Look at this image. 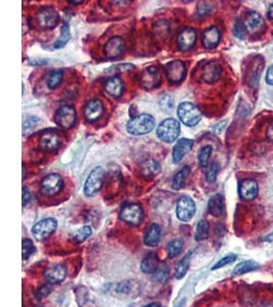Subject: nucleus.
Instances as JSON below:
<instances>
[{"mask_svg": "<svg viewBox=\"0 0 273 307\" xmlns=\"http://www.w3.org/2000/svg\"><path fill=\"white\" fill-rule=\"evenodd\" d=\"M60 16L58 12L51 7L42 8L37 14V22L40 28L44 30H50L58 26Z\"/></svg>", "mask_w": 273, "mask_h": 307, "instance_id": "8", "label": "nucleus"}, {"mask_svg": "<svg viewBox=\"0 0 273 307\" xmlns=\"http://www.w3.org/2000/svg\"><path fill=\"white\" fill-rule=\"evenodd\" d=\"M236 259H237V256H236V255H228V256H225V257H223L221 260H219V261L212 267V270L215 271V270H218V268H221V267H223V266H226V265H228V264H230V263H232V262H235Z\"/></svg>", "mask_w": 273, "mask_h": 307, "instance_id": "39", "label": "nucleus"}, {"mask_svg": "<svg viewBox=\"0 0 273 307\" xmlns=\"http://www.w3.org/2000/svg\"><path fill=\"white\" fill-rule=\"evenodd\" d=\"M125 48V42L121 37H112L104 46V55L107 59H117L122 56Z\"/></svg>", "mask_w": 273, "mask_h": 307, "instance_id": "14", "label": "nucleus"}, {"mask_svg": "<svg viewBox=\"0 0 273 307\" xmlns=\"http://www.w3.org/2000/svg\"><path fill=\"white\" fill-rule=\"evenodd\" d=\"M159 105L161 107L162 110L166 111V112H170L171 109H173V105H174V99L171 95L169 94H165L162 95L160 100H159Z\"/></svg>", "mask_w": 273, "mask_h": 307, "instance_id": "38", "label": "nucleus"}, {"mask_svg": "<svg viewBox=\"0 0 273 307\" xmlns=\"http://www.w3.org/2000/svg\"><path fill=\"white\" fill-rule=\"evenodd\" d=\"M37 122H38V120H37V118H34V117H29V118H27L25 121H24V133L25 132H27V130L28 129H30V128H34V126H36V124H37Z\"/></svg>", "mask_w": 273, "mask_h": 307, "instance_id": "44", "label": "nucleus"}, {"mask_svg": "<svg viewBox=\"0 0 273 307\" xmlns=\"http://www.w3.org/2000/svg\"><path fill=\"white\" fill-rule=\"evenodd\" d=\"M66 276H67V268L63 264H58L48 267L44 273L45 280L49 284L61 283L66 279Z\"/></svg>", "mask_w": 273, "mask_h": 307, "instance_id": "19", "label": "nucleus"}, {"mask_svg": "<svg viewBox=\"0 0 273 307\" xmlns=\"http://www.w3.org/2000/svg\"><path fill=\"white\" fill-rule=\"evenodd\" d=\"M194 213H196V204H194L193 200L187 196L181 197L176 206V214L178 219L187 222L193 217Z\"/></svg>", "mask_w": 273, "mask_h": 307, "instance_id": "12", "label": "nucleus"}, {"mask_svg": "<svg viewBox=\"0 0 273 307\" xmlns=\"http://www.w3.org/2000/svg\"><path fill=\"white\" fill-rule=\"evenodd\" d=\"M63 76H64V73H63L62 70L51 71L48 75V78H47V87L49 89L57 88L63 80Z\"/></svg>", "mask_w": 273, "mask_h": 307, "instance_id": "34", "label": "nucleus"}, {"mask_svg": "<svg viewBox=\"0 0 273 307\" xmlns=\"http://www.w3.org/2000/svg\"><path fill=\"white\" fill-rule=\"evenodd\" d=\"M128 307H133V306H128Z\"/></svg>", "mask_w": 273, "mask_h": 307, "instance_id": "52", "label": "nucleus"}, {"mask_svg": "<svg viewBox=\"0 0 273 307\" xmlns=\"http://www.w3.org/2000/svg\"><path fill=\"white\" fill-rule=\"evenodd\" d=\"M168 275H169L168 267L166 265H163L161 268H159L157 273H155V279H157L160 283H164L168 279Z\"/></svg>", "mask_w": 273, "mask_h": 307, "instance_id": "41", "label": "nucleus"}, {"mask_svg": "<svg viewBox=\"0 0 273 307\" xmlns=\"http://www.w3.org/2000/svg\"><path fill=\"white\" fill-rule=\"evenodd\" d=\"M177 115L180 121L188 127L196 126L202 119V113L200 109L191 103H181L177 110Z\"/></svg>", "mask_w": 273, "mask_h": 307, "instance_id": "2", "label": "nucleus"}, {"mask_svg": "<svg viewBox=\"0 0 273 307\" xmlns=\"http://www.w3.org/2000/svg\"><path fill=\"white\" fill-rule=\"evenodd\" d=\"M240 195L247 201L254 200L258 195V182L254 179H246L240 184Z\"/></svg>", "mask_w": 273, "mask_h": 307, "instance_id": "21", "label": "nucleus"}, {"mask_svg": "<svg viewBox=\"0 0 273 307\" xmlns=\"http://www.w3.org/2000/svg\"><path fill=\"white\" fill-rule=\"evenodd\" d=\"M70 4H83L84 2H69Z\"/></svg>", "mask_w": 273, "mask_h": 307, "instance_id": "51", "label": "nucleus"}, {"mask_svg": "<svg viewBox=\"0 0 273 307\" xmlns=\"http://www.w3.org/2000/svg\"><path fill=\"white\" fill-rule=\"evenodd\" d=\"M180 131V123L173 118H167L162 121L158 126L157 135L160 140L167 143H171L178 138Z\"/></svg>", "mask_w": 273, "mask_h": 307, "instance_id": "3", "label": "nucleus"}, {"mask_svg": "<svg viewBox=\"0 0 273 307\" xmlns=\"http://www.w3.org/2000/svg\"><path fill=\"white\" fill-rule=\"evenodd\" d=\"M140 171L144 176H154L161 171V165L155 160H146L141 164Z\"/></svg>", "mask_w": 273, "mask_h": 307, "instance_id": "27", "label": "nucleus"}, {"mask_svg": "<svg viewBox=\"0 0 273 307\" xmlns=\"http://www.w3.org/2000/svg\"><path fill=\"white\" fill-rule=\"evenodd\" d=\"M182 249H183V241L179 240V239L173 240L168 244V247H167L168 256L170 258H174L180 254Z\"/></svg>", "mask_w": 273, "mask_h": 307, "instance_id": "35", "label": "nucleus"}, {"mask_svg": "<svg viewBox=\"0 0 273 307\" xmlns=\"http://www.w3.org/2000/svg\"><path fill=\"white\" fill-rule=\"evenodd\" d=\"M58 227V221L53 218H46L41 221L37 222L33 228H32V234L35 238V240L42 242L46 240L49 236H51Z\"/></svg>", "mask_w": 273, "mask_h": 307, "instance_id": "6", "label": "nucleus"}, {"mask_svg": "<svg viewBox=\"0 0 273 307\" xmlns=\"http://www.w3.org/2000/svg\"><path fill=\"white\" fill-rule=\"evenodd\" d=\"M247 33L249 34H258L262 32L265 28L264 19L258 13H250L244 22Z\"/></svg>", "mask_w": 273, "mask_h": 307, "instance_id": "17", "label": "nucleus"}, {"mask_svg": "<svg viewBox=\"0 0 273 307\" xmlns=\"http://www.w3.org/2000/svg\"><path fill=\"white\" fill-rule=\"evenodd\" d=\"M141 271L144 274H155L159 270V258L157 254L154 253H148L142 260L140 265Z\"/></svg>", "mask_w": 273, "mask_h": 307, "instance_id": "24", "label": "nucleus"}, {"mask_svg": "<svg viewBox=\"0 0 273 307\" xmlns=\"http://www.w3.org/2000/svg\"><path fill=\"white\" fill-rule=\"evenodd\" d=\"M266 136H267V138H268L270 141L273 142V121H272V123L269 125V127H268V129H267Z\"/></svg>", "mask_w": 273, "mask_h": 307, "instance_id": "47", "label": "nucleus"}, {"mask_svg": "<svg viewBox=\"0 0 273 307\" xmlns=\"http://www.w3.org/2000/svg\"><path fill=\"white\" fill-rule=\"evenodd\" d=\"M167 78L172 84L181 83L186 75V67L182 61H172L165 66Z\"/></svg>", "mask_w": 273, "mask_h": 307, "instance_id": "10", "label": "nucleus"}, {"mask_svg": "<svg viewBox=\"0 0 273 307\" xmlns=\"http://www.w3.org/2000/svg\"><path fill=\"white\" fill-rule=\"evenodd\" d=\"M190 264V254H186L177 264L176 272H175V278L177 280H181L186 275Z\"/></svg>", "mask_w": 273, "mask_h": 307, "instance_id": "30", "label": "nucleus"}, {"mask_svg": "<svg viewBox=\"0 0 273 307\" xmlns=\"http://www.w3.org/2000/svg\"><path fill=\"white\" fill-rule=\"evenodd\" d=\"M190 173V168L189 166H184L182 167L173 177V180H172V187L173 189L175 190H179L183 187L184 183H185V180L187 178V176L189 175Z\"/></svg>", "mask_w": 273, "mask_h": 307, "instance_id": "28", "label": "nucleus"}, {"mask_svg": "<svg viewBox=\"0 0 273 307\" xmlns=\"http://www.w3.org/2000/svg\"><path fill=\"white\" fill-rule=\"evenodd\" d=\"M104 108L102 103L97 98H93L84 107V117L88 122H94L102 116Z\"/></svg>", "mask_w": 273, "mask_h": 307, "instance_id": "16", "label": "nucleus"}, {"mask_svg": "<svg viewBox=\"0 0 273 307\" xmlns=\"http://www.w3.org/2000/svg\"><path fill=\"white\" fill-rule=\"evenodd\" d=\"M144 307H162V306H161V304L158 303V302H152V303H149V304L145 305Z\"/></svg>", "mask_w": 273, "mask_h": 307, "instance_id": "48", "label": "nucleus"}, {"mask_svg": "<svg viewBox=\"0 0 273 307\" xmlns=\"http://www.w3.org/2000/svg\"><path fill=\"white\" fill-rule=\"evenodd\" d=\"M71 38V33H70V27H69V24L65 23L62 27V31H61V36L59 37V39L56 41L53 47L56 49H61V48H64L67 43L69 42Z\"/></svg>", "mask_w": 273, "mask_h": 307, "instance_id": "29", "label": "nucleus"}, {"mask_svg": "<svg viewBox=\"0 0 273 307\" xmlns=\"http://www.w3.org/2000/svg\"><path fill=\"white\" fill-rule=\"evenodd\" d=\"M35 251V246L33 242L29 239L23 240V260H27Z\"/></svg>", "mask_w": 273, "mask_h": 307, "instance_id": "37", "label": "nucleus"}, {"mask_svg": "<svg viewBox=\"0 0 273 307\" xmlns=\"http://www.w3.org/2000/svg\"><path fill=\"white\" fill-rule=\"evenodd\" d=\"M193 145V140L189 138H180L177 143L174 145L173 152H172V158L173 163L177 164L179 163L183 157L186 155L187 152L190 151Z\"/></svg>", "mask_w": 273, "mask_h": 307, "instance_id": "18", "label": "nucleus"}, {"mask_svg": "<svg viewBox=\"0 0 273 307\" xmlns=\"http://www.w3.org/2000/svg\"><path fill=\"white\" fill-rule=\"evenodd\" d=\"M266 82L270 85H273V66H271L266 74Z\"/></svg>", "mask_w": 273, "mask_h": 307, "instance_id": "46", "label": "nucleus"}, {"mask_svg": "<svg viewBox=\"0 0 273 307\" xmlns=\"http://www.w3.org/2000/svg\"><path fill=\"white\" fill-rule=\"evenodd\" d=\"M212 146L211 145H205L203 146L200 151H199V155H198V159H199V165L201 168L205 169L208 167V164H209V160H210V157L212 155Z\"/></svg>", "mask_w": 273, "mask_h": 307, "instance_id": "32", "label": "nucleus"}, {"mask_svg": "<svg viewBox=\"0 0 273 307\" xmlns=\"http://www.w3.org/2000/svg\"><path fill=\"white\" fill-rule=\"evenodd\" d=\"M51 290H52V288H51V286H50L49 283H48V284L42 286L40 289H39V290L37 291L36 297H37L38 299H43V298L47 297V296L50 294Z\"/></svg>", "mask_w": 273, "mask_h": 307, "instance_id": "42", "label": "nucleus"}, {"mask_svg": "<svg viewBox=\"0 0 273 307\" xmlns=\"http://www.w3.org/2000/svg\"><path fill=\"white\" fill-rule=\"evenodd\" d=\"M246 33H247V31H246V28H245L244 24L241 23V22H237V24L235 26L236 36L239 37V38H244L246 36Z\"/></svg>", "mask_w": 273, "mask_h": 307, "instance_id": "43", "label": "nucleus"}, {"mask_svg": "<svg viewBox=\"0 0 273 307\" xmlns=\"http://www.w3.org/2000/svg\"><path fill=\"white\" fill-rule=\"evenodd\" d=\"M62 143V136L56 130H47L40 137V147L45 151L54 152L60 149Z\"/></svg>", "mask_w": 273, "mask_h": 307, "instance_id": "13", "label": "nucleus"}, {"mask_svg": "<svg viewBox=\"0 0 273 307\" xmlns=\"http://www.w3.org/2000/svg\"><path fill=\"white\" fill-rule=\"evenodd\" d=\"M161 239V228L158 224H151L145 233L144 244L148 247L157 246Z\"/></svg>", "mask_w": 273, "mask_h": 307, "instance_id": "25", "label": "nucleus"}, {"mask_svg": "<svg viewBox=\"0 0 273 307\" xmlns=\"http://www.w3.org/2000/svg\"><path fill=\"white\" fill-rule=\"evenodd\" d=\"M219 168H220V166H219V164L217 162H214L210 166V168H209V170L207 172V180L209 182H214L216 180L217 174L219 172Z\"/></svg>", "mask_w": 273, "mask_h": 307, "instance_id": "40", "label": "nucleus"}, {"mask_svg": "<svg viewBox=\"0 0 273 307\" xmlns=\"http://www.w3.org/2000/svg\"><path fill=\"white\" fill-rule=\"evenodd\" d=\"M221 75V68L216 63H208L204 68L202 72L203 80L207 83H214L219 79Z\"/></svg>", "mask_w": 273, "mask_h": 307, "instance_id": "23", "label": "nucleus"}, {"mask_svg": "<svg viewBox=\"0 0 273 307\" xmlns=\"http://www.w3.org/2000/svg\"><path fill=\"white\" fill-rule=\"evenodd\" d=\"M103 175L104 171L101 166H96L91 170L84 184V194L86 197H93L100 190L103 183Z\"/></svg>", "mask_w": 273, "mask_h": 307, "instance_id": "4", "label": "nucleus"}, {"mask_svg": "<svg viewBox=\"0 0 273 307\" xmlns=\"http://www.w3.org/2000/svg\"><path fill=\"white\" fill-rule=\"evenodd\" d=\"M125 84L118 76L111 77L104 83V90L113 97H120L124 92Z\"/></svg>", "mask_w": 273, "mask_h": 307, "instance_id": "20", "label": "nucleus"}, {"mask_svg": "<svg viewBox=\"0 0 273 307\" xmlns=\"http://www.w3.org/2000/svg\"><path fill=\"white\" fill-rule=\"evenodd\" d=\"M120 217L122 220L131 225H139L143 220L142 207L139 204L125 205L120 212Z\"/></svg>", "mask_w": 273, "mask_h": 307, "instance_id": "11", "label": "nucleus"}, {"mask_svg": "<svg viewBox=\"0 0 273 307\" xmlns=\"http://www.w3.org/2000/svg\"><path fill=\"white\" fill-rule=\"evenodd\" d=\"M184 304H185V300H182L176 307H184Z\"/></svg>", "mask_w": 273, "mask_h": 307, "instance_id": "50", "label": "nucleus"}, {"mask_svg": "<svg viewBox=\"0 0 273 307\" xmlns=\"http://www.w3.org/2000/svg\"><path fill=\"white\" fill-rule=\"evenodd\" d=\"M268 16L270 19L273 20V4H271V6L269 7V10H268Z\"/></svg>", "mask_w": 273, "mask_h": 307, "instance_id": "49", "label": "nucleus"}, {"mask_svg": "<svg viewBox=\"0 0 273 307\" xmlns=\"http://www.w3.org/2000/svg\"><path fill=\"white\" fill-rule=\"evenodd\" d=\"M197 42V32L191 28L183 29L177 38V45L181 52H187Z\"/></svg>", "mask_w": 273, "mask_h": 307, "instance_id": "15", "label": "nucleus"}, {"mask_svg": "<svg viewBox=\"0 0 273 307\" xmlns=\"http://www.w3.org/2000/svg\"><path fill=\"white\" fill-rule=\"evenodd\" d=\"M223 197L220 194H216L210 198L208 209L211 215L215 217H219L223 213Z\"/></svg>", "mask_w": 273, "mask_h": 307, "instance_id": "26", "label": "nucleus"}, {"mask_svg": "<svg viewBox=\"0 0 273 307\" xmlns=\"http://www.w3.org/2000/svg\"><path fill=\"white\" fill-rule=\"evenodd\" d=\"M155 122L153 117L149 114H142L132 118L126 126L127 132L133 136L144 135L152 131Z\"/></svg>", "mask_w": 273, "mask_h": 307, "instance_id": "1", "label": "nucleus"}, {"mask_svg": "<svg viewBox=\"0 0 273 307\" xmlns=\"http://www.w3.org/2000/svg\"><path fill=\"white\" fill-rule=\"evenodd\" d=\"M92 235V229L90 226H83L82 228L78 229L77 232L74 235V240L76 241V243L80 244L83 243L84 241H86L90 236Z\"/></svg>", "mask_w": 273, "mask_h": 307, "instance_id": "36", "label": "nucleus"}, {"mask_svg": "<svg viewBox=\"0 0 273 307\" xmlns=\"http://www.w3.org/2000/svg\"><path fill=\"white\" fill-rule=\"evenodd\" d=\"M220 38H221L220 31L216 27H210L204 31L202 36V41L206 48L212 49L218 45Z\"/></svg>", "mask_w": 273, "mask_h": 307, "instance_id": "22", "label": "nucleus"}, {"mask_svg": "<svg viewBox=\"0 0 273 307\" xmlns=\"http://www.w3.org/2000/svg\"><path fill=\"white\" fill-rule=\"evenodd\" d=\"M30 197H31L30 191L28 190L27 187H24V188H23V206H24V207L29 203Z\"/></svg>", "mask_w": 273, "mask_h": 307, "instance_id": "45", "label": "nucleus"}, {"mask_svg": "<svg viewBox=\"0 0 273 307\" xmlns=\"http://www.w3.org/2000/svg\"><path fill=\"white\" fill-rule=\"evenodd\" d=\"M76 111L73 106H63L56 114V123L63 129L69 130L76 124Z\"/></svg>", "mask_w": 273, "mask_h": 307, "instance_id": "7", "label": "nucleus"}, {"mask_svg": "<svg viewBox=\"0 0 273 307\" xmlns=\"http://www.w3.org/2000/svg\"><path fill=\"white\" fill-rule=\"evenodd\" d=\"M63 187L64 180L58 173H50L46 175L40 183L41 193L46 197H53L58 195Z\"/></svg>", "mask_w": 273, "mask_h": 307, "instance_id": "5", "label": "nucleus"}, {"mask_svg": "<svg viewBox=\"0 0 273 307\" xmlns=\"http://www.w3.org/2000/svg\"><path fill=\"white\" fill-rule=\"evenodd\" d=\"M140 83L145 89H153L162 83L161 72L157 67H148L144 69L140 75Z\"/></svg>", "mask_w": 273, "mask_h": 307, "instance_id": "9", "label": "nucleus"}, {"mask_svg": "<svg viewBox=\"0 0 273 307\" xmlns=\"http://www.w3.org/2000/svg\"><path fill=\"white\" fill-rule=\"evenodd\" d=\"M209 236V223L207 220H201L199 221L197 228H196V235H194V239L196 241H204Z\"/></svg>", "mask_w": 273, "mask_h": 307, "instance_id": "33", "label": "nucleus"}, {"mask_svg": "<svg viewBox=\"0 0 273 307\" xmlns=\"http://www.w3.org/2000/svg\"><path fill=\"white\" fill-rule=\"evenodd\" d=\"M258 267H259V264L256 263L255 261H252V260L244 261V262L240 263L238 266H236L235 271H233V274H235V275H244V274L256 271Z\"/></svg>", "mask_w": 273, "mask_h": 307, "instance_id": "31", "label": "nucleus"}]
</instances>
